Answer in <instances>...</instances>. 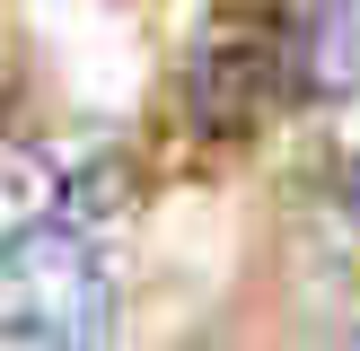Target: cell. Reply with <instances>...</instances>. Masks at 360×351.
I'll return each mask as SVG.
<instances>
[{"label":"cell","instance_id":"cell-1","mask_svg":"<svg viewBox=\"0 0 360 351\" xmlns=\"http://www.w3.org/2000/svg\"><path fill=\"white\" fill-rule=\"evenodd\" d=\"M115 333V272L62 202L0 220V343L97 351Z\"/></svg>","mask_w":360,"mask_h":351},{"label":"cell","instance_id":"cell-2","mask_svg":"<svg viewBox=\"0 0 360 351\" xmlns=\"http://www.w3.org/2000/svg\"><path fill=\"white\" fill-rule=\"evenodd\" d=\"M281 97H290L281 9L220 0V9L193 27L185 70H176V114H185V132H193V140H246Z\"/></svg>","mask_w":360,"mask_h":351},{"label":"cell","instance_id":"cell-3","mask_svg":"<svg viewBox=\"0 0 360 351\" xmlns=\"http://www.w3.org/2000/svg\"><path fill=\"white\" fill-rule=\"evenodd\" d=\"M281 62L308 105L360 97V0H281Z\"/></svg>","mask_w":360,"mask_h":351},{"label":"cell","instance_id":"cell-4","mask_svg":"<svg viewBox=\"0 0 360 351\" xmlns=\"http://www.w3.org/2000/svg\"><path fill=\"white\" fill-rule=\"evenodd\" d=\"M343 202H352V211H360V158H352V176H343Z\"/></svg>","mask_w":360,"mask_h":351}]
</instances>
